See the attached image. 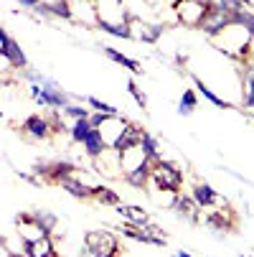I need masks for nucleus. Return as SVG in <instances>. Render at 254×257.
I'll return each instance as SVG.
<instances>
[{
  "label": "nucleus",
  "mask_w": 254,
  "mask_h": 257,
  "mask_svg": "<svg viewBox=\"0 0 254 257\" xmlns=\"http://www.w3.org/2000/svg\"><path fill=\"white\" fill-rule=\"evenodd\" d=\"M211 44L221 54H226L229 59H236V61H246L254 54V36L236 23H229L224 31L211 36Z\"/></svg>",
  "instance_id": "nucleus-1"
},
{
  "label": "nucleus",
  "mask_w": 254,
  "mask_h": 257,
  "mask_svg": "<svg viewBox=\"0 0 254 257\" xmlns=\"http://www.w3.org/2000/svg\"><path fill=\"white\" fill-rule=\"evenodd\" d=\"M155 191H168V194H180L183 189V168L173 161L158 158L150 163V183Z\"/></svg>",
  "instance_id": "nucleus-2"
},
{
  "label": "nucleus",
  "mask_w": 254,
  "mask_h": 257,
  "mask_svg": "<svg viewBox=\"0 0 254 257\" xmlns=\"http://www.w3.org/2000/svg\"><path fill=\"white\" fill-rule=\"evenodd\" d=\"M84 249L89 257H120L122 247L117 234L107 232V229H92L84 234Z\"/></svg>",
  "instance_id": "nucleus-3"
},
{
  "label": "nucleus",
  "mask_w": 254,
  "mask_h": 257,
  "mask_svg": "<svg viewBox=\"0 0 254 257\" xmlns=\"http://www.w3.org/2000/svg\"><path fill=\"white\" fill-rule=\"evenodd\" d=\"M175 13H178V21L188 26V28H198L206 11H208V3L206 0H178V3H173Z\"/></svg>",
  "instance_id": "nucleus-4"
},
{
  "label": "nucleus",
  "mask_w": 254,
  "mask_h": 257,
  "mask_svg": "<svg viewBox=\"0 0 254 257\" xmlns=\"http://www.w3.org/2000/svg\"><path fill=\"white\" fill-rule=\"evenodd\" d=\"M0 56H3L13 69H21V71H26L28 69V59H26V54H23V49H21V44L13 39V36L0 26Z\"/></svg>",
  "instance_id": "nucleus-5"
},
{
  "label": "nucleus",
  "mask_w": 254,
  "mask_h": 257,
  "mask_svg": "<svg viewBox=\"0 0 254 257\" xmlns=\"http://www.w3.org/2000/svg\"><path fill=\"white\" fill-rule=\"evenodd\" d=\"M127 26H130V36L142 41V44H155L165 31L163 23H148V21H140V18H132V16L127 18Z\"/></svg>",
  "instance_id": "nucleus-6"
},
{
  "label": "nucleus",
  "mask_w": 254,
  "mask_h": 257,
  "mask_svg": "<svg viewBox=\"0 0 254 257\" xmlns=\"http://www.w3.org/2000/svg\"><path fill=\"white\" fill-rule=\"evenodd\" d=\"M191 199L201 206V209H211V206H219V204H226L221 196H219V191H216L211 183H206V181H196L193 183V189H191Z\"/></svg>",
  "instance_id": "nucleus-7"
},
{
  "label": "nucleus",
  "mask_w": 254,
  "mask_h": 257,
  "mask_svg": "<svg viewBox=\"0 0 254 257\" xmlns=\"http://www.w3.org/2000/svg\"><path fill=\"white\" fill-rule=\"evenodd\" d=\"M229 23H231V13L219 11V8H208L206 16H203V21H201V26H198V31H203L208 39H211V36H216L219 31H224Z\"/></svg>",
  "instance_id": "nucleus-8"
},
{
  "label": "nucleus",
  "mask_w": 254,
  "mask_h": 257,
  "mask_svg": "<svg viewBox=\"0 0 254 257\" xmlns=\"http://www.w3.org/2000/svg\"><path fill=\"white\" fill-rule=\"evenodd\" d=\"M115 211L120 214V219H122L125 224H132V227H140V229H145L148 224H153L150 214L145 211L142 206H135V204H117Z\"/></svg>",
  "instance_id": "nucleus-9"
},
{
  "label": "nucleus",
  "mask_w": 254,
  "mask_h": 257,
  "mask_svg": "<svg viewBox=\"0 0 254 257\" xmlns=\"http://www.w3.org/2000/svg\"><path fill=\"white\" fill-rule=\"evenodd\" d=\"M170 209L178 214V216H183L186 222H201V214H203V209L191 199V196H183V194H178L175 199H173V204H170Z\"/></svg>",
  "instance_id": "nucleus-10"
},
{
  "label": "nucleus",
  "mask_w": 254,
  "mask_h": 257,
  "mask_svg": "<svg viewBox=\"0 0 254 257\" xmlns=\"http://www.w3.org/2000/svg\"><path fill=\"white\" fill-rule=\"evenodd\" d=\"M23 130H26V135H28V138H33V140H46V138H51V135H54L49 117L36 115V112H33V115H28V117L23 120Z\"/></svg>",
  "instance_id": "nucleus-11"
},
{
  "label": "nucleus",
  "mask_w": 254,
  "mask_h": 257,
  "mask_svg": "<svg viewBox=\"0 0 254 257\" xmlns=\"http://www.w3.org/2000/svg\"><path fill=\"white\" fill-rule=\"evenodd\" d=\"M23 254L26 257H56V244L49 234H44L39 239L23 242Z\"/></svg>",
  "instance_id": "nucleus-12"
},
{
  "label": "nucleus",
  "mask_w": 254,
  "mask_h": 257,
  "mask_svg": "<svg viewBox=\"0 0 254 257\" xmlns=\"http://www.w3.org/2000/svg\"><path fill=\"white\" fill-rule=\"evenodd\" d=\"M140 138H142V127L135 125V122H127V127L120 133V138L112 143V151L125 153V151H130V148H137V145H140Z\"/></svg>",
  "instance_id": "nucleus-13"
},
{
  "label": "nucleus",
  "mask_w": 254,
  "mask_h": 257,
  "mask_svg": "<svg viewBox=\"0 0 254 257\" xmlns=\"http://www.w3.org/2000/svg\"><path fill=\"white\" fill-rule=\"evenodd\" d=\"M59 186H61L64 191H69L74 199H84V201H87V199H92V196H94V189L99 186V183H97V186H92V183H84V181L74 173V176L64 178V181L59 183Z\"/></svg>",
  "instance_id": "nucleus-14"
},
{
  "label": "nucleus",
  "mask_w": 254,
  "mask_h": 257,
  "mask_svg": "<svg viewBox=\"0 0 254 257\" xmlns=\"http://www.w3.org/2000/svg\"><path fill=\"white\" fill-rule=\"evenodd\" d=\"M120 232H122V237H127V239H132V242H142V244H153V247H165V244H168V239L153 237V234H150L148 229H140V227H132V224H125V222H122Z\"/></svg>",
  "instance_id": "nucleus-15"
},
{
  "label": "nucleus",
  "mask_w": 254,
  "mask_h": 257,
  "mask_svg": "<svg viewBox=\"0 0 254 257\" xmlns=\"http://www.w3.org/2000/svg\"><path fill=\"white\" fill-rule=\"evenodd\" d=\"M33 11H39L41 16H56V18H64V21H71V18H74V11H71V3H69V0L41 3L39 8H33Z\"/></svg>",
  "instance_id": "nucleus-16"
},
{
  "label": "nucleus",
  "mask_w": 254,
  "mask_h": 257,
  "mask_svg": "<svg viewBox=\"0 0 254 257\" xmlns=\"http://www.w3.org/2000/svg\"><path fill=\"white\" fill-rule=\"evenodd\" d=\"M74 173H77V166L74 163H69V161H54V163H49L46 181H51V183H56V186H59L64 178L74 176Z\"/></svg>",
  "instance_id": "nucleus-17"
},
{
  "label": "nucleus",
  "mask_w": 254,
  "mask_h": 257,
  "mask_svg": "<svg viewBox=\"0 0 254 257\" xmlns=\"http://www.w3.org/2000/svg\"><path fill=\"white\" fill-rule=\"evenodd\" d=\"M84 153L89 156V158H99L104 151H107V143H104V138H102V130H97V127H92L89 130V135L84 138Z\"/></svg>",
  "instance_id": "nucleus-18"
},
{
  "label": "nucleus",
  "mask_w": 254,
  "mask_h": 257,
  "mask_svg": "<svg viewBox=\"0 0 254 257\" xmlns=\"http://www.w3.org/2000/svg\"><path fill=\"white\" fill-rule=\"evenodd\" d=\"M122 176H125V181L130 183V186H135V189H145V186L150 183V161L140 163L137 168H132V171L122 173Z\"/></svg>",
  "instance_id": "nucleus-19"
},
{
  "label": "nucleus",
  "mask_w": 254,
  "mask_h": 257,
  "mask_svg": "<svg viewBox=\"0 0 254 257\" xmlns=\"http://www.w3.org/2000/svg\"><path fill=\"white\" fill-rule=\"evenodd\" d=\"M102 51H104V56L110 59V61H115V64L125 66L127 71H132V74H142V66H140V61H135V59L125 56L122 51H117V49H112V46H102Z\"/></svg>",
  "instance_id": "nucleus-20"
},
{
  "label": "nucleus",
  "mask_w": 254,
  "mask_h": 257,
  "mask_svg": "<svg viewBox=\"0 0 254 257\" xmlns=\"http://www.w3.org/2000/svg\"><path fill=\"white\" fill-rule=\"evenodd\" d=\"M31 219H33V224L39 227L44 234H49V237H51V232H54L56 224H59V216L51 214V211H46V209H36V211H31Z\"/></svg>",
  "instance_id": "nucleus-21"
},
{
  "label": "nucleus",
  "mask_w": 254,
  "mask_h": 257,
  "mask_svg": "<svg viewBox=\"0 0 254 257\" xmlns=\"http://www.w3.org/2000/svg\"><path fill=\"white\" fill-rule=\"evenodd\" d=\"M241 104L254 109V69L246 66L244 79H241Z\"/></svg>",
  "instance_id": "nucleus-22"
},
{
  "label": "nucleus",
  "mask_w": 254,
  "mask_h": 257,
  "mask_svg": "<svg viewBox=\"0 0 254 257\" xmlns=\"http://www.w3.org/2000/svg\"><path fill=\"white\" fill-rule=\"evenodd\" d=\"M140 151H142V156L148 158L150 163H153V161H158V158H163V156H160V148H158V140H155L148 130H142V138H140Z\"/></svg>",
  "instance_id": "nucleus-23"
},
{
  "label": "nucleus",
  "mask_w": 254,
  "mask_h": 257,
  "mask_svg": "<svg viewBox=\"0 0 254 257\" xmlns=\"http://www.w3.org/2000/svg\"><path fill=\"white\" fill-rule=\"evenodd\" d=\"M191 79H193V84H196V89H198V94H203V97H206V99H208L211 104H216V107H221V109H231V107H234L231 102H226V99H221V97H219V94H216L213 89H208V87H206V84H203V82H201V79L196 77V74H191Z\"/></svg>",
  "instance_id": "nucleus-24"
},
{
  "label": "nucleus",
  "mask_w": 254,
  "mask_h": 257,
  "mask_svg": "<svg viewBox=\"0 0 254 257\" xmlns=\"http://www.w3.org/2000/svg\"><path fill=\"white\" fill-rule=\"evenodd\" d=\"M92 199H94L97 204H102V206H117V204H122L120 194H117L115 189H110V186H97Z\"/></svg>",
  "instance_id": "nucleus-25"
},
{
  "label": "nucleus",
  "mask_w": 254,
  "mask_h": 257,
  "mask_svg": "<svg viewBox=\"0 0 254 257\" xmlns=\"http://www.w3.org/2000/svg\"><path fill=\"white\" fill-rule=\"evenodd\" d=\"M97 26L104 31V33H110L115 36V39H132L130 36V26L127 23H110V21H97Z\"/></svg>",
  "instance_id": "nucleus-26"
},
{
  "label": "nucleus",
  "mask_w": 254,
  "mask_h": 257,
  "mask_svg": "<svg viewBox=\"0 0 254 257\" xmlns=\"http://www.w3.org/2000/svg\"><path fill=\"white\" fill-rule=\"evenodd\" d=\"M89 130H92V122H89V117H84V120H74V125L69 127V135H71V143H84V138L89 135Z\"/></svg>",
  "instance_id": "nucleus-27"
},
{
  "label": "nucleus",
  "mask_w": 254,
  "mask_h": 257,
  "mask_svg": "<svg viewBox=\"0 0 254 257\" xmlns=\"http://www.w3.org/2000/svg\"><path fill=\"white\" fill-rule=\"evenodd\" d=\"M196 107H198V94H196V89H186L183 97H180V102H178V112H180V115H191Z\"/></svg>",
  "instance_id": "nucleus-28"
},
{
  "label": "nucleus",
  "mask_w": 254,
  "mask_h": 257,
  "mask_svg": "<svg viewBox=\"0 0 254 257\" xmlns=\"http://www.w3.org/2000/svg\"><path fill=\"white\" fill-rule=\"evenodd\" d=\"M127 92H130V97L137 102V107H140V109H148V97H145V92L140 89V84H137L135 79H130V82H127Z\"/></svg>",
  "instance_id": "nucleus-29"
},
{
  "label": "nucleus",
  "mask_w": 254,
  "mask_h": 257,
  "mask_svg": "<svg viewBox=\"0 0 254 257\" xmlns=\"http://www.w3.org/2000/svg\"><path fill=\"white\" fill-rule=\"evenodd\" d=\"M87 104H89V107H94L97 112H104V115H110V117H117V115H120V109H117V107L107 104V102H102V99H97V97H87Z\"/></svg>",
  "instance_id": "nucleus-30"
},
{
  "label": "nucleus",
  "mask_w": 254,
  "mask_h": 257,
  "mask_svg": "<svg viewBox=\"0 0 254 257\" xmlns=\"http://www.w3.org/2000/svg\"><path fill=\"white\" fill-rule=\"evenodd\" d=\"M61 112H64V115H69V117H74V120H84V117H89V115H92L89 109H84L82 104H71V102L61 109Z\"/></svg>",
  "instance_id": "nucleus-31"
},
{
  "label": "nucleus",
  "mask_w": 254,
  "mask_h": 257,
  "mask_svg": "<svg viewBox=\"0 0 254 257\" xmlns=\"http://www.w3.org/2000/svg\"><path fill=\"white\" fill-rule=\"evenodd\" d=\"M107 117H110V115H104V112H94V115H89V122H92V127H102L104 122H107Z\"/></svg>",
  "instance_id": "nucleus-32"
},
{
  "label": "nucleus",
  "mask_w": 254,
  "mask_h": 257,
  "mask_svg": "<svg viewBox=\"0 0 254 257\" xmlns=\"http://www.w3.org/2000/svg\"><path fill=\"white\" fill-rule=\"evenodd\" d=\"M46 171H49V163H46V161L33 163V173H36V176H44V178H46Z\"/></svg>",
  "instance_id": "nucleus-33"
},
{
  "label": "nucleus",
  "mask_w": 254,
  "mask_h": 257,
  "mask_svg": "<svg viewBox=\"0 0 254 257\" xmlns=\"http://www.w3.org/2000/svg\"><path fill=\"white\" fill-rule=\"evenodd\" d=\"M0 257H18V254H16V252H11V249L6 247V242L0 239Z\"/></svg>",
  "instance_id": "nucleus-34"
},
{
  "label": "nucleus",
  "mask_w": 254,
  "mask_h": 257,
  "mask_svg": "<svg viewBox=\"0 0 254 257\" xmlns=\"http://www.w3.org/2000/svg\"><path fill=\"white\" fill-rule=\"evenodd\" d=\"M21 6H26V8H39L41 6V0H18Z\"/></svg>",
  "instance_id": "nucleus-35"
},
{
  "label": "nucleus",
  "mask_w": 254,
  "mask_h": 257,
  "mask_svg": "<svg viewBox=\"0 0 254 257\" xmlns=\"http://www.w3.org/2000/svg\"><path fill=\"white\" fill-rule=\"evenodd\" d=\"M178 257H193L191 252H178Z\"/></svg>",
  "instance_id": "nucleus-36"
},
{
  "label": "nucleus",
  "mask_w": 254,
  "mask_h": 257,
  "mask_svg": "<svg viewBox=\"0 0 254 257\" xmlns=\"http://www.w3.org/2000/svg\"><path fill=\"white\" fill-rule=\"evenodd\" d=\"M249 117H251V120H254V109H251V112H249Z\"/></svg>",
  "instance_id": "nucleus-37"
},
{
  "label": "nucleus",
  "mask_w": 254,
  "mask_h": 257,
  "mask_svg": "<svg viewBox=\"0 0 254 257\" xmlns=\"http://www.w3.org/2000/svg\"><path fill=\"white\" fill-rule=\"evenodd\" d=\"M241 257H249V254H241Z\"/></svg>",
  "instance_id": "nucleus-38"
},
{
  "label": "nucleus",
  "mask_w": 254,
  "mask_h": 257,
  "mask_svg": "<svg viewBox=\"0 0 254 257\" xmlns=\"http://www.w3.org/2000/svg\"><path fill=\"white\" fill-rule=\"evenodd\" d=\"M173 3H178V0H173Z\"/></svg>",
  "instance_id": "nucleus-39"
},
{
  "label": "nucleus",
  "mask_w": 254,
  "mask_h": 257,
  "mask_svg": "<svg viewBox=\"0 0 254 257\" xmlns=\"http://www.w3.org/2000/svg\"><path fill=\"white\" fill-rule=\"evenodd\" d=\"M175 257H178V254H175Z\"/></svg>",
  "instance_id": "nucleus-40"
}]
</instances>
